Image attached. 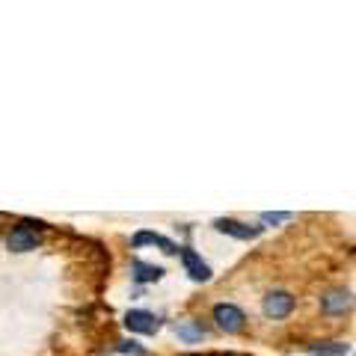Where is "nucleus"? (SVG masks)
Listing matches in <instances>:
<instances>
[{
	"label": "nucleus",
	"instance_id": "nucleus-1",
	"mask_svg": "<svg viewBox=\"0 0 356 356\" xmlns=\"http://www.w3.org/2000/svg\"><path fill=\"white\" fill-rule=\"evenodd\" d=\"M39 229H44V222H33V220H21L15 229H9V235H6V247L13 250V252H30V250H36L42 238H39Z\"/></svg>",
	"mask_w": 356,
	"mask_h": 356
},
{
	"label": "nucleus",
	"instance_id": "nucleus-4",
	"mask_svg": "<svg viewBox=\"0 0 356 356\" xmlns=\"http://www.w3.org/2000/svg\"><path fill=\"white\" fill-rule=\"evenodd\" d=\"M297 306V300L291 291H282V288H273V291H267L264 300H261V312H264V318H270V321H282L288 318L294 312Z\"/></svg>",
	"mask_w": 356,
	"mask_h": 356
},
{
	"label": "nucleus",
	"instance_id": "nucleus-13",
	"mask_svg": "<svg viewBox=\"0 0 356 356\" xmlns=\"http://www.w3.org/2000/svg\"><path fill=\"white\" fill-rule=\"evenodd\" d=\"M116 350H119V353H134V356H143V353H146V348H140L137 341H119Z\"/></svg>",
	"mask_w": 356,
	"mask_h": 356
},
{
	"label": "nucleus",
	"instance_id": "nucleus-12",
	"mask_svg": "<svg viewBox=\"0 0 356 356\" xmlns=\"http://www.w3.org/2000/svg\"><path fill=\"white\" fill-rule=\"evenodd\" d=\"M291 217H294V214H288V211H264L261 222H273V226H276V222H288Z\"/></svg>",
	"mask_w": 356,
	"mask_h": 356
},
{
	"label": "nucleus",
	"instance_id": "nucleus-7",
	"mask_svg": "<svg viewBox=\"0 0 356 356\" xmlns=\"http://www.w3.org/2000/svg\"><path fill=\"white\" fill-rule=\"evenodd\" d=\"M214 229L222 232V235H229V238H235V241H252V238L261 235V226H247V222L232 220V217H217Z\"/></svg>",
	"mask_w": 356,
	"mask_h": 356
},
{
	"label": "nucleus",
	"instance_id": "nucleus-9",
	"mask_svg": "<svg viewBox=\"0 0 356 356\" xmlns=\"http://www.w3.org/2000/svg\"><path fill=\"white\" fill-rule=\"evenodd\" d=\"M131 243H134V247H146V243H152V247H161V252H166V255H175L178 252L175 243L170 238L158 235V232H137V235L131 238Z\"/></svg>",
	"mask_w": 356,
	"mask_h": 356
},
{
	"label": "nucleus",
	"instance_id": "nucleus-8",
	"mask_svg": "<svg viewBox=\"0 0 356 356\" xmlns=\"http://www.w3.org/2000/svg\"><path fill=\"white\" fill-rule=\"evenodd\" d=\"M131 273H134V282H140V285H149V282L163 280V267L149 264V261H143V259H134L131 261Z\"/></svg>",
	"mask_w": 356,
	"mask_h": 356
},
{
	"label": "nucleus",
	"instance_id": "nucleus-10",
	"mask_svg": "<svg viewBox=\"0 0 356 356\" xmlns=\"http://www.w3.org/2000/svg\"><path fill=\"white\" fill-rule=\"evenodd\" d=\"M306 350L315 356H344L350 350V344L348 341H309Z\"/></svg>",
	"mask_w": 356,
	"mask_h": 356
},
{
	"label": "nucleus",
	"instance_id": "nucleus-2",
	"mask_svg": "<svg viewBox=\"0 0 356 356\" xmlns=\"http://www.w3.org/2000/svg\"><path fill=\"white\" fill-rule=\"evenodd\" d=\"M211 318H214L217 330H222L226 336H238V332L247 330V315H243V309L235 303H217L211 309Z\"/></svg>",
	"mask_w": 356,
	"mask_h": 356
},
{
	"label": "nucleus",
	"instance_id": "nucleus-6",
	"mask_svg": "<svg viewBox=\"0 0 356 356\" xmlns=\"http://www.w3.org/2000/svg\"><path fill=\"white\" fill-rule=\"evenodd\" d=\"M178 259H181L184 273L191 276L193 282H208V280H211V267H208V261H202V255H199L193 247H178Z\"/></svg>",
	"mask_w": 356,
	"mask_h": 356
},
{
	"label": "nucleus",
	"instance_id": "nucleus-11",
	"mask_svg": "<svg viewBox=\"0 0 356 356\" xmlns=\"http://www.w3.org/2000/svg\"><path fill=\"white\" fill-rule=\"evenodd\" d=\"M175 336L187 344H196L205 339V327L199 321H181V324H175Z\"/></svg>",
	"mask_w": 356,
	"mask_h": 356
},
{
	"label": "nucleus",
	"instance_id": "nucleus-3",
	"mask_svg": "<svg viewBox=\"0 0 356 356\" xmlns=\"http://www.w3.org/2000/svg\"><path fill=\"white\" fill-rule=\"evenodd\" d=\"M356 309V297L348 288H330V291L321 294V312L327 318H344Z\"/></svg>",
	"mask_w": 356,
	"mask_h": 356
},
{
	"label": "nucleus",
	"instance_id": "nucleus-5",
	"mask_svg": "<svg viewBox=\"0 0 356 356\" xmlns=\"http://www.w3.org/2000/svg\"><path fill=\"white\" fill-rule=\"evenodd\" d=\"M122 324H125L128 332H137V336H154L161 330V318L146 309H131Z\"/></svg>",
	"mask_w": 356,
	"mask_h": 356
}]
</instances>
